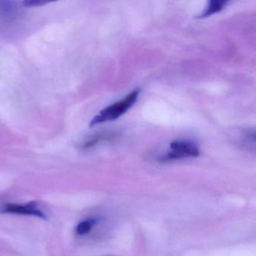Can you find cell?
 <instances>
[{"instance_id": "cell-3", "label": "cell", "mask_w": 256, "mask_h": 256, "mask_svg": "<svg viewBox=\"0 0 256 256\" xmlns=\"http://www.w3.org/2000/svg\"><path fill=\"white\" fill-rule=\"evenodd\" d=\"M1 214H18V215L32 216L38 218L46 220V214L38 208V204L36 202H31L26 204H5L0 206Z\"/></svg>"}, {"instance_id": "cell-7", "label": "cell", "mask_w": 256, "mask_h": 256, "mask_svg": "<svg viewBox=\"0 0 256 256\" xmlns=\"http://www.w3.org/2000/svg\"><path fill=\"white\" fill-rule=\"evenodd\" d=\"M42 4H44V2H36V1H34V2H24V5L28 6H40L42 5Z\"/></svg>"}, {"instance_id": "cell-4", "label": "cell", "mask_w": 256, "mask_h": 256, "mask_svg": "<svg viewBox=\"0 0 256 256\" xmlns=\"http://www.w3.org/2000/svg\"><path fill=\"white\" fill-rule=\"evenodd\" d=\"M227 1H221V0H212L210 2L208 8L200 14L198 16V18H204L209 17L212 14L221 12L223 8L227 5Z\"/></svg>"}, {"instance_id": "cell-2", "label": "cell", "mask_w": 256, "mask_h": 256, "mask_svg": "<svg viewBox=\"0 0 256 256\" xmlns=\"http://www.w3.org/2000/svg\"><path fill=\"white\" fill-rule=\"evenodd\" d=\"M200 154L198 148L194 144L186 140H175L170 144V150L162 156V162L182 158H196Z\"/></svg>"}, {"instance_id": "cell-6", "label": "cell", "mask_w": 256, "mask_h": 256, "mask_svg": "<svg viewBox=\"0 0 256 256\" xmlns=\"http://www.w3.org/2000/svg\"><path fill=\"white\" fill-rule=\"evenodd\" d=\"M96 222V218H88V220L80 222L76 227V233L78 235L86 234L92 230Z\"/></svg>"}, {"instance_id": "cell-1", "label": "cell", "mask_w": 256, "mask_h": 256, "mask_svg": "<svg viewBox=\"0 0 256 256\" xmlns=\"http://www.w3.org/2000/svg\"><path fill=\"white\" fill-rule=\"evenodd\" d=\"M140 90L136 89L132 92L128 94L125 98L120 101L116 102L114 104L108 106V107L102 110L91 121L90 126L102 124V122H110L122 116L127 110H130L134 103L137 102L140 94Z\"/></svg>"}, {"instance_id": "cell-5", "label": "cell", "mask_w": 256, "mask_h": 256, "mask_svg": "<svg viewBox=\"0 0 256 256\" xmlns=\"http://www.w3.org/2000/svg\"><path fill=\"white\" fill-rule=\"evenodd\" d=\"M116 138V134L112 132H102L92 138L89 142L83 145V148H90L95 146L97 144L102 140H114Z\"/></svg>"}]
</instances>
